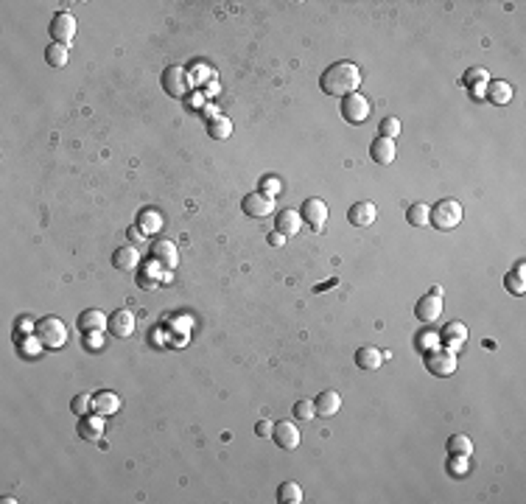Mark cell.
<instances>
[{
    "mask_svg": "<svg viewBox=\"0 0 526 504\" xmlns=\"http://www.w3.org/2000/svg\"><path fill=\"white\" fill-rule=\"evenodd\" d=\"M313 409H317V415H322V418L336 415V412L342 409V395H339L336 389H325V392H320L317 400H313Z\"/></svg>",
    "mask_w": 526,
    "mask_h": 504,
    "instance_id": "e0dca14e",
    "label": "cell"
},
{
    "mask_svg": "<svg viewBox=\"0 0 526 504\" xmlns=\"http://www.w3.org/2000/svg\"><path fill=\"white\" fill-rule=\"evenodd\" d=\"M485 93H487V101H490V104H498V107H504V104H509V101H512V84L509 81H487L485 84Z\"/></svg>",
    "mask_w": 526,
    "mask_h": 504,
    "instance_id": "44dd1931",
    "label": "cell"
},
{
    "mask_svg": "<svg viewBox=\"0 0 526 504\" xmlns=\"http://www.w3.org/2000/svg\"><path fill=\"white\" fill-rule=\"evenodd\" d=\"M121 409V398L115 392H95L92 395V412L101 418H110Z\"/></svg>",
    "mask_w": 526,
    "mask_h": 504,
    "instance_id": "ac0fdd59",
    "label": "cell"
},
{
    "mask_svg": "<svg viewBox=\"0 0 526 504\" xmlns=\"http://www.w3.org/2000/svg\"><path fill=\"white\" fill-rule=\"evenodd\" d=\"M275 208V199L266 196L263 191H252L241 199V211L249 216V219H263V216H269Z\"/></svg>",
    "mask_w": 526,
    "mask_h": 504,
    "instance_id": "ba28073f",
    "label": "cell"
},
{
    "mask_svg": "<svg viewBox=\"0 0 526 504\" xmlns=\"http://www.w3.org/2000/svg\"><path fill=\"white\" fill-rule=\"evenodd\" d=\"M445 451L451 454L454 460H467L473 454V443H470L467 434H451L448 443H445Z\"/></svg>",
    "mask_w": 526,
    "mask_h": 504,
    "instance_id": "603a6c76",
    "label": "cell"
},
{
    "mask_svg": "<svg viewBox=\"0 0 526 504\" xmlns=\"http://www.w3.org/2000/svg\"><path fill=\"white\" fill-rule=\"evenodd\" d=\"M300 227H302V216H300V211H280L277 213V219H275V230L280 233V235H297L300 233Z\"/></svg>",
    "mask_w": 526,
    "mask_h": 504,
    "instance_id": "ffe728a7",
    "label": "cell"
},
{
    "mask_svg": "<svg viewBox=\"0 0 526 504\" xmlns=\"http://www.w3.org/2000/svg\"><path fill=\"white\" fill-rule=\"evenodd\" d=\"M426 367H429L431 376H440V378L454 376V370H456V353L440 345V347L426 353Z\"/></svg>",
    "mask_w": 526,
    "mask_h": 504,
    "instance_id": "5b68a950",
    "label": "cell"
},
{
    "mask_svg": "<svg viewBox=\"0 0 526 504\" xmlns=\"http://www.w3.org/2000/svg\"><path fill=\"white\" fill-rule=\"evenodd\" d=\"M34 333H37L39 345L48 347V350H59L68 342V325L59 317H42L34 325Z\"/></svg>",
    "mask_w": 526,
    "mask_h": 504,
    "instance_id": "3957f363",
    "label": "cell"
},
{
    "mask_svg": "<svg viewBox=\"0 0 526 504\" xmlns=\"http://www.w3.org/2000/svg\"><path fill=\"white\" fill-rule=\"evenodd\" d=\"M137 227H140L143 233H157V230L163 227V219H160V213H154V211H143Z\"/></svg>",
    "mask_w": 526,
    "mask_h": 504,
    "instance_id": "4dcf8cb0",
    "label": "cell"
},
{
    "mask_svg": "<svg viewBox=\"0 0 526 504\" xmlns=\"http://www.w3.org/2000/svg\"><path fill=\"white\" fill-rule=\"evenodd\" d=\"M137 264H140V252L132 244L129 246H118L113 252V266L118 272H132V269H137Z\"/></svg>",
    "mask_w": 526,
    "mask_h": 504,
    "instance_id": "d6986e66",
    "label": "cell"
},
{
    "mask_svg": "<svg viewBox=\"0 0 526 504\" xmlns=\"http://www.w3.org/2000/svg\"><path fill=\"white\" fill-rule=\"evenodd\" d=\"M361 84V70L355 62H336L320 76V87L325 95H353L358 93Z\"/></svg>",
    "mask_w": 526,
    "mask_h": 504,
    "instance_id": "6da1fadb",
    "label": "cell"
},
{
    "mask_svg": "<svg viewBox=\"0 0 526 504\" xmlns=\"http://www.w3.org/2000/svg\"><path fill=\"white\" fill-rule=\"evenodd\" d=\"M272 437H275V445L283 448V451H294V448L300 445V429H297L294 423H289V420L275 423Z\"/></svg>",
    "mask_w": 526,
    "mask_h": 504,
    "instance_id": "4fadbf2b",
    "label": "cell"
},
{
    "mask_svg": "<svg viewBox=\"0 0 526 504\" xmlns=\"http://www.w3.org/2000/svg\"><path fill=\"white\" fill-rule=\"evenodd\" d=\"M313 415H317V409H313V400H297L294 403V418L297 420H311Z\"/></svg>",
    "mask_w": 526,
    "mask_h": 504,
    "instance_id": "d6a6232c",
    "label": "cell"
},
{
    "mask_svg": "<svg viewBox=\"0 0 526 504\" xmlns=\"http://www.w3.org/2000/svg\"><path fill=\"white\" fill-rule=\"evenodd\" d=\"M440 339H442V347H448V350H459L465 342H467V328H465V322H445L442 325V333H440Z\"/></svg>",
    "mask_w": 526,
    "mask_h": 504,
    "instance_id": "9a60e30c",
    "label": "cell"
},
{
    "mask_svg": "<svg viewBox=\"0 0 526 504\" xmlns=\"http://www.w3.org/2000/svg\"><path fill=\"white\" fill-rule=\"evenodd\" d=\"M163 90H166L168 95H174V98H185L188 90H191V76H188L182 68L171 65V68L163 70Z\"/></svg>",
    "mask_w": 526,
    "mask_h": 504,
    "instance_id": "30bf717a",
    "label": "cell"
},
{
    "mask_svg": "<svg viewBox=\"0 0 526 504\" xmlns=\"http://www.w3.org/2000/svg\"><path fill=\"white\" fill-rule=\"evenodd\" d=\"M462 219H465V211L456 199H440L434 208H429V222L442 233L456 230L462 224Z\"/></svg>",
    "mask_w": 526,
    "mask_h": 504,
    "instance_id": "7a4b0ae2",
    "label": "cell"
},
{
    "mask_svg": "<svg viewBox=\"0 0 526 504\" xmlns=\"http://www.w3.org/2000/svg\"><path fill=\"white\" fill-rule=\"evenodd\" d=\"M272 429H275V426H272L269 420H260V423L255 426V434H257V437H272Z\"/></svg>",
    "mask_w": 526,
    "mask_h": 504,
    "instance_id": "8d00e7d4",
    "label": "cell"
},
{
    "mask_svg": "<svg viewBox=\"0 0 526 504\" xmlns=\"http://www.w3.org/2000/svg\"><path fill=\"white\" fill-rule=\"evenodd\" d=\"M101 415H95V418H90V415H84L81 420H79V437L81 440H98L101 437Z\"/></svg>",
    "mask_w": 526,
    "mask_h": 504,
    "instance_id": "83f0119b",
    "label": "cell"
},
{
    "mask_svg": "<svg viewBox=\"0 0 526 504\" xmlns=\"http://www.w3.org/2000/svg\"><path fill=\"white\" fill-rule=\"evenodd\" d=\"M70 409H73V415H79V418L90 415V409H92V398L84 395V392H79V395L70 400Z\"/></svg>",
    "mask_w": 526,
    "mask_h": 504,
    "instance_id": "1f68e13d",
    "label": "cell"
},
{
    "mask_svg": "<svg viewBox=\"0 0 526 504\" xmlns=\"http://www.w3.org/2000/svg\"><path fill=\"white\" fill-rule=\"evenodd\" d=\"M79 331L81 333H95V331H104L107 328V314H101V311H95V309H90V311H81V317H79Z\"/></svg>",
    "mask_w": 526,
    "mask_h": 504,
    "instance_id": "cb8c5ba5",
    "label": "cell"
},
{
    "mask_svg": "<svg viewBox=\"0 0 526 504\" xmlns=\"http://www.w3.org/2000/svg\"><path fill=\"white\" fill-rule=\"evenodd\" d=\"M151 261H154V264H160L163 269H177L179 255H177V246H174V241L157 238V241L151 244Z\"/></svg>",
    "mask_w": 526,
    "mask_h": 504,
    "instance_id": "7c38bea8",
    "label": "cell"
},
{
    "mask_svg": "<svg viewBox=\"0 0 526 504\" xmlns=\"http://www.w3.org/2000/svg\"><path fill=\"white\" fill-rule=\"evenodd\" d=\"M328 205L320 199V196H311V199H305L302 202V211H300V216H302V222H308V227L313 230V233H320L322 227H325V222H328Z\"/></svg>",
    "mask_w": 526,
    "mask_h": 504,
    "instance_id": "52a82bcc",
    "label": "cell"
},
{
    "mask_svg": "<svg viewBox=\"0 0 526 504\" xmlns=\"http://www.w3.org/2000/svg\"><path fill=\"white\" fill-rule=\"evenodd\" d=\"M50 37L59 45H70L76 39V17L70 12H57L54 20H50Z\"/></svg>",
    "mask_w": 526,
    "mask_h": 504,
    "instance_id": "9c48e42d",
    "label": "cell"
},
{
    "mask_svg": "<svg viewBox=\"0 0 526 504\" xmlns=\"http://www.w3.org/2000/svg\"><path fill=\"white\" fill-rule=\"evenodd\" d=\"M280 188H283V182H280L277 177H263V180H260V191L266 193V196H275Z\"/></svg>",
    "mask_w": 526,
    "mask_h": 504,
    "instance_id": "d590c367",
    "label": "cell"
},
{
    "mask_svg": "<svg viewBox=\"0 0 526 504\" xmlns=\"http://www.w3.org/2000/svg\"><path fill=\"white\" fill-rule=\"evenodd\" d=\"M45 62L50 68H65L68 65V45H59V42H50L45 48Z\"/></svg>",
    "mask_w": 526,
    "mask_h": 504,
    "instance_id": "4316f807",
    "label": "cell"
},
{
    "mask_svg": "<svg viewBox=\"0 0 526 504\" xmlns=\"http://www.w3.org/2000/svg\"><path fill=\"white\" fill-rule=\"evenodd\" d=\"M395 155H398V146H395V140H389V137H376V140L370 143V157H373L378 166L395 163Z\"/></svg>",
    "mask_w": 526,
    "mask_h": 504,
    "instance_id": "2e32d148",
    "label": "cell"
},
{
    "mask_svg": "<svg viewBox=\"0 0 526 504\" xmlns=\"http://www.w3.org/2000/svg\"><path fill=\"white\" fill-rule=\"evenodd\" d=\"M376 219H378V208L373 202H355L347 211V222L353 227H370V224H376Z\"/></svg>",
    "mask_w": 526,
    "mask_h": 504,
    "instance_id": "5bb4252c",
    "label": "cell"
},
{
    "mask_svg": "<svg viewBox=\"0 0 526 504\" xmlns=\"http://www.w3.org/2000/svg\"><path fill=\"white\" fill-rule=\"evenodd\" d=\"M398 135H400V121H398V118H384V121H381V137L395 140Z\"/></svg>",
    "mask_w": 526,
    "mask_h": 504,
    "instance_id": "836d02e7",
    "label": "cell"
},
{
    "mask_svg": "<svg viewBox=\"0 0 526 504\" xmlns=\"http://www.w3.org/2000/svg\"><path fill=\"white\" fill-rule=\"evenodd\" d=\"M381 362H384V353L378 350V347H358L355 350V367L358 370H378L381 367Z\"/></svg>",
    "mask_w": 526,
    "mask_h": 504,
    "instance_id": "7402d4cb",
    "label": "cell"
},
{
    "mask_svg": "<svg viewBox=\"0 0 526 504\" xmlns=\"http://www.w3.org/2000/svg\"><path fill=\"white\" fill-rule=\"evenodd\" d=\"M342 118L347 124H364L370 118V101H367L361 93H353V95H344L342 98Z\"/></svg>",
    "mask_w": 526,
    "mask_h": 504,
    "instance_id": "8992f818",
    "label": "cell"
},
{
    "mask_svg": "<svg viewBox=\"0 0 526 504\" xmlns=\"http://www.w3.org/2000/svg\"><path fill=\"white\" fill-rule=\"evenodd\" d=\"M277 501H283V504H300L302 501V487L297 482H283L277 487Z\"/></svg>",
    "mask_w": 526,
    "mask_h": 504,
    "instance_id": "f1b7e54d",
    "label": "cell"
},
{
    "mask_svg": "<svg viewBox=\"0 0 526 504\" xmlns=\"http://www.w3.org/2000/svg\"><path fill=\"white\" fill-rule=\"evenodd\" d=\"M207 135L213 137V140H227V137L233 135V121L224 118V115L210 118V121H207Z\"/></svg>",
    "mask_w": 526,
    "mask_h": 504,
    "instance_id": "d4e9b609",
    "label": "cell"
},
{
    "mask_svg": "<svg viewBox=\"0 0 526 504\" xmlns=\"http://www.w3.org/2000/svg\"><path fill=\"white\" fill-rule=\"evenodd\" d=\"M442 306H445V291H442V286H434L426 297L417 300L414 317H417L420 322H434V320L442 317Z\"/></svg>",
    "mask_w": 526,
    "mask_h": 504,
    "instance_id": "277c9868",
    "label": "cell"
},
{
    "mask_svg": "<svg viewBox=\"0 0 526 504\" xmlns=\"http://www.w3.org/2000/svg\"><path fill=\"white\" fill-rule=\"evenodd\" d=\"M107 331L115 336V339H129L135 333V314L126 311V309H118L107 317Z\"/></svg>",
    "mask_w": 526,
    "mask_h": 504,
    "instance_id": "8fae6325",
    "label": "cell"
},
{
    "mask_svg": "<svg viewBox=\"0 0 526 504\" xmlns=\"http://www.w3.org/2000/svg\"><path fill=\"white\" fill-rule=\"evenodd\" d=\"M406 222H409L411 227H423V224H429V205H423V202L411 205V208L406 211Z\"/></svg>",
    "mask_w": 526,
    "mask_h": 504,
    "instance_id": "f546056e",
    "label": "cell"
},
{
    "mask_svg": "<svg viewBox=\"0 0 526 504\" xmlns=\"http://www.w3.org/2000/svg\"><path fill=\"white\" fill-rule=\"evenodd\" d=\"M283 241H286V235H280L277 230H275V233H269V244H272V246H280Z\"/></svg>",
    "mask_w": 526,
    "mask_h": 504,
    "instance_id": "74e56055",
    "label": "cell"
},
{
    "mask_svg": "<svg viewBox=\"0 0 526 504\" xmlns=\"http://www.w3.org/2000/svg\"><path fill=\"white\" fill-rule=\"evenodd\" d=\"M523 272H526V266H523V264H518V266L512 269V275H507V278H504L507 291H509V294H515V297H520V294L526 291V275H523Z\"/></svg>",
    "mask_w": 526,
    "mask_h": 504,
    "instance_id": "484cf974",
    "label": "cell"
},
{
    "mask_svg": "<svg viewBox=\"0 0 526 504\" xmlns=\"http://www.w3.org/2000/svg\"><path fill=\"white\" fill-rule=\"evenodd\" d=\"M476 81H485V84H487V70H485V68H470V70H467L465 84H467V87H476Z\"/></svg>",
    "mask_w": 526,
    "mask_h": 504,
    "instance_id": "e575fe53",
    "label": "cell"
}]
</instances>
